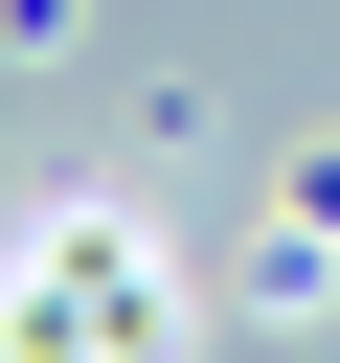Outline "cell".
<instances>
[{"label":"cell","mask_w":340,"mask_h":363,"mask_svg":"<svg viewBox=\"0 0 340 363\" xmlns=\"http://www.w3.org/2000/svg\"><path fill=\"white\" fill-rule=\"evenodd\" d=\"M0 363H159V272H136L113 204L23 227V272H0Z\"/></svg>","instance_id":"1"}]
</instances>
